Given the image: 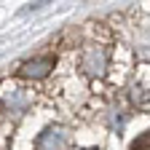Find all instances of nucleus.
I'll return each instance as SVG.
<instances>
[{
  "mask_svg": "<svg viewBox=\"0 0 150 150\" xmlns=\"http://www.w3.org/2000/svg\"><path fill=\"white\" fill-rule=\"evenodd\" d=\"M35 147L38 150H67L70 147V129L67 126H59V123L48 126L43 134L38 137Z\"/></svg>",
  "mask_w": 150,
  "mask_h": 150,
  "instance_id": "f257e3e1",
  "label": "nucleus"
},
{
  "mask_svg": "<svg viewBox=\"0 0 150 150\" xmlns=\"http://www.w3.org/2000/svg\"><path fill=\"white\" fill-rule=\"evenodd\" d=\"M81 67H83V72L88 75V78H102L105 70H107V51L99 48V46H97V48H88V51L83 54Z\"/></svg>",
  "mask_w": 150,
  "mask_h": 150,
  "instance_id": "f03ea898",
  "label": "nucleus"
},
{
  "mask_svg": "<svg viewBox=\"0 0 150 150\" xmlns=\"http://www.w3.org/2000/svg\"><path fill=\"white\" fill-rule=\"evenodd\" d=\"M54 56H35V59H30V62H24L22 67H19V75L22 78H32V81H40V78H46V75L54 70Z\"/></svg>",
  "mask_w": 150,
  "mask_h": 150,
  "instance_id": "7ed1b4c3",
  "label": "nucleus"
},
{
  "mask_svg": "<svg viewBox=\"0 0 150 150\" xmlns=\"http://www.w3.org/2000/svg\"><path fill=\"white\" fill-rule=\"evenodd\" d=\"M3 107H6V110H11L13 115H22V112L30 107V97H27L22 88H11L6 97H3Z\"/></svg>",
  "mask_w": 150,
  "mask_h": 150,
  "instance_id": "20e7f679",
  "label": "nucleus"
},
{
  "mask_svg": "<svg viewBox=\"0 0 150 150\" xmlns=\"http://www.w3.org/2000/svg\"><path fill=\"white\" fill-rule=\"evenodd\" d=\"M131 150H150V131H145L142 137H137L131 142Z\"/></svg>",
  "mask_w": 150,
  "mask_h": 150,
  "instance_id": "39448f33",
  "label": "nucleus"
},
{
  "mask_svg": "<svg viewBox=\"0 0 150 150\" xmlns=\"http://www.w3.org/2000/svg\"><path fill=\"white\" fill-rule=\"evenodd\" d=\"M78 150H97V147H78Z\"/></svg>",
  "mask_w": 150,
  "mask_h": 150,
  "instance_id": "423d86ee",
  "label": "nucleus"
}]
</instances>
